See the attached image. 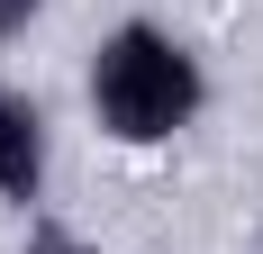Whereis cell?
Instances as JSON below:
<instances>
[{
	"instance_id": "7a4b0ae2",
	"label": "cell",
	"mask_w": 263,
	"mask_h": 254,
	"mask_svg": "<svg viewBox=\"0 0 263 254\" xmlns=\"http://www.w3.org/2000/svg\"><path fill=\"white\" fill-rule=\"evenodd\" d=\"M46 182H54V118L36 91L0 82V200L9 209H46Z\"/></svg>"
},
{
	"instance_id": "3957f363",
	"label": "cell",
	"mask_w": 263,
	"mask_h": 254,
	"mask_svg": "<svg viewBox=\"0 0 263 254\" xmlns=\"http://www.w3.org/2000/svg\"><path fill=\"white\" fill-rule=\"evenodd\" d=\"M18 254H109V245H100V236H82V227H54V218H36Z\"/></svg>"
},
{
	"instance_id": "6da1fadb",
	"label": "cell",
	"mask_w": 263,
	"mask_h": 254,
	"mask_svg": "<svg viewBox=\"0 0 263 254\" xmlns=\"http://www.w3.org/2000/svg\"><path fill=\"white\" fill-rule=\"evenodd\" d=\"M82 100H91V127L109 146L155 154V146H182L209 118V64L182 27L118 19V27H100V46L82 64Z\"/></svg>"
},
{
	"instance_id": "277c9868",
	"label": "cell",
	"mask_w": 263,
	"mask_h": 254,
	"mask_svg": "<svg viewBox=\"0 0 263 254\" xmlns=\"http://www.w3.org/2000/svg\"><path fill=\"white\" fill-rule=\"evenodd\" d=\"M36 19H46V0H0V46H18Z\"/></svg>"
}]
</instances>
